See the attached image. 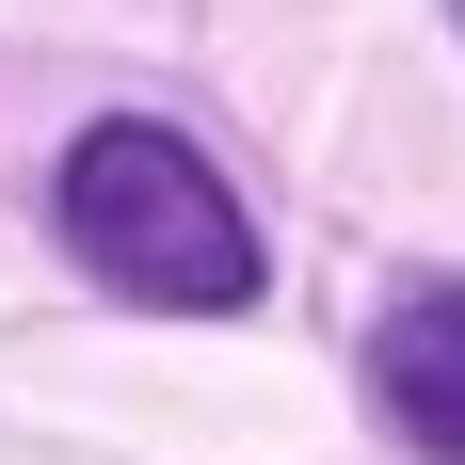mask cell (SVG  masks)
Instances as JSON below:
<instances>
[{
  "mask_svg": "<svg viewBox=\"0 0 465 465\" xmlns=\"http://www.w3.org/2000/svg\"><path fill=\"white\" fill-rule=\"evenodd\" d=\"M64 257H81L113 305H161V322L257 305V225H241V193L209 177L161 113H113V129L64 144Z\"/></svg>",
  "mask_w": 465,
  "mask_h": 465,
  "instance_id": "6da1fadb",
  "label": "cell"
},
{
  "mask_svg": "<svg viewBox=\"0 0 465 465\" xmlns=\"http://www.w3.org/2000/svg\"><path fill=\"white\" fill-rule=\"evenodd\" d=\"M370 385H385V418L418 433V450L465 465V289H401V305H385Z\"/></svg>",
  "mask_w": 465,
  "mask_h": 465,
  "instance_id": "7a4b0ae2",
  "label": "cell"
},
{
  "mask_svg": "<svg viewBox=\"0 0 465 465\" xmlns=\"http://www.w3.org/2000/svg\"><path fill=\"white\" fill-rule=\"evenodd\" d=\"M450 16H465V0H450Z\"/></svg>",
  "mask_w": 465,
  "mask_h": 465,
  "instance_id": "3957f363",
  "label": "cell"
}]
</instances>
